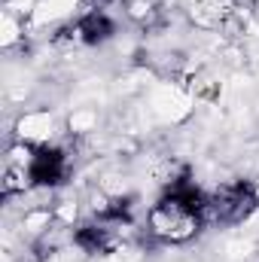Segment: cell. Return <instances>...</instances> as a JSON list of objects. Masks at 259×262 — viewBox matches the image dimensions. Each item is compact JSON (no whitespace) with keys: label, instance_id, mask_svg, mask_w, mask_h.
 <instances>
[{"label":"cell","instance_id":"6da1fadb","mask_svg":"<svg viewBox=\"0 0 259 262\" xmlns=\"http://www.w3.org/2000/svg\"><path fill=\"white\" fill-rule=\"evenodd\" d=\"M259 207V192L250 180H229L223 186H217L207 204H204V223L213 226H241L244 220H250Z\"/></svg>","mask_w":259,"mask_h":262},{"label":"cell","instance_id":"3957f363","mask_svg":"<svg viewBox=\"0 0 259 262\" xmlns=\"http://www.w3.org/2000/svg\"><path fill=\"white\" fill-rule=\"evenodd\" d=\"M113 34H116V21H113L110 12L101 9V6L85 9V12L76 18V25H73V40H79V43H85V46H101V43H107Z\"/></svg>","mask_w":259,"mask_h":262},{"label":"cell","instance_id":"7a4b0ae2","mask_svg":"<svg viewBox=\"0 0 259 262\" xmlns=\"http://www.w3.org/2000/svg\"><path fill=\"white\" fill-rule=\"evenodd\" d=\"M70 174H73V156L64 146H55V143L34 146V156L28 165L31 189H55V186L67 183Z\"/></svg>","mask_w":259,"mask_h":262}]
</instances>
